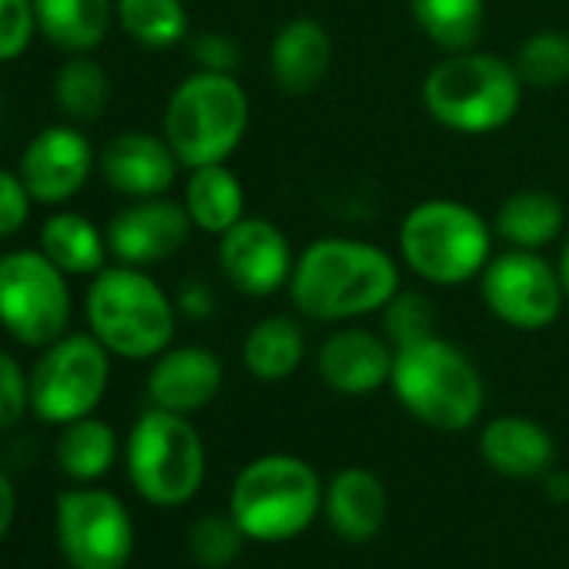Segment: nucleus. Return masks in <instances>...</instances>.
I'll list each match as a JSON object with an SVG mask.
<instances>
[{"mask_svg": "<svg viewBox=\"0 0 569 569\" xmlns=\"http://www.w3.org/2000/svg\"><path fill=\"white\" fill-rule=\"evenodd\" d=\"M426 41L442 54L472 51L486 31V0H409Z\"/></svg>", "mask_w": 569, "mask_h": 569, "instance_id": "27", "label": "nucleus"}, {"mask_svg": "<svg viewBox=\"0 0 569 569\" xmlns=\"http://www.w3.org/2000/svg\"><path fill=\"white\" fill-rule=\"evenodd\" d=\"M118 459V436L104 419L84 416L64 426L58 439V466L78 482H94L108 476Z\"/></svg>", "mask_w": 569, "mask_h": 569, "instance_id": "29", "label": "nucleus"}, {"mask_svg": "<svg viewBox=\"0 0 569 569\" xmlns=\"http://www.w3.org/2000/svg\"><path fill=\"white\" fill-rule=\"evenodd\" d=\"M382 316H386V339L392 342V349L436 336V306L422 292L399 289L392 302L382 309Z\"/></svg>", "mask_w": 569, "mask_h": 569, "instance_id": "32", "label": "nucleus"}, {"mask_svg": "<svg viewBox=\"0 0 569 569\" xmlns=\"http://www.w3.org/2000/svg\"><path fill=\"white\" fill-rule=\"evenodd\" d=\"M389 386L409 416L439 432H462L476 426L486 406L479 369L462 349L439 336L396 349Z\"/></svg>", "mask_w": 569, "mask_h": 569, "instance_id": "4", "label": "nucleus"}, {"mask_svg": "<svg viewBox=\"0 0 569 569\" xmlns=\"http://www.w3.org/2000/svg\"><path fill=\"white\" fill-rule=\"evenodd\" d=\"M482 459L509 479H536L552 469L556 442L552 436L526 416H499L486 422L479 436Z\"/></svg>", "mask_w": 569, "mask_h": 569, "instance_id": "20", "label": "nucleus"}, {"mask_svg": "<svg viewBox=\"0 0 569 569\" xmlns=\"http://www.w3.org/2000/svg\"><path fill=\"white\" fill-rule=\"evenodd\" d=\"M191 54L198 61V71H214V74H234L238 68V44L224 34H198L191 41Z\"/></svg>", "mask_w": 569, "mask_h": 569, "instance_id": "37", "label": "nucleus"}, {"mask_svg": "<svg viewBox=\"0 0 569 569\" xmlns=\"http://www.w3.org/2000/svg\"><path fill=\"white\" fill-rule=\"evenodd\" d=\"M31 409V376L14 352L0 349V432L18 426Z\"/></svg>", "mask_w": 569, "mask_h": 569, "instance_id": "35", "label": "nucleus"}, {"mask_svg": "<svg viewBox=\"0 0 569 569\" xmlns=\"http://www.w3.org/2000/svg\"><path fill=\"white\" fill-rule=\"evenodd\" d=\"M332 71V34L316 18H292L278 28L268 48V74L278 91L316 94Z\"/></svg>", "mask_w": 569, "mask_h": 569, "instance_id": "19", "label": "nucleus"}, {"mask_svg": "<svg viewBox=\"0 0 569 569\" xmlns=\"http://www.w3.org/2000/svg\"><path fill=\"white\" fill-rule=\"evenodd\" d=\"M542 482H546V496L552 499V502H569V472H546L542 476Z\"/></svg>", "mask_w": 569, "mask_h": 569, "instance_id": "40", "label": "nucleus"}, {"mask_svg": "<svg viewBox=\"0 0 569 569\" xmlns=\"http://www.w3.org/2000/svg\"><path fill=\"white\" fill-rule=\"evenodd\" d=\"M128 476L141 499L161 509L184 506L204 482V442L188 416L151 406L124 446Z\"/></svg>", "mask_w": 569, "mask_h": 569, "instance_id": "8", "label": "nucleus"}, {"mask_svg": "<svg viewBox=\"0 0 569 569\" xmlns=\"http://www.w3.org/2000/svg\"><path fill=\"white\" fill-rule=\"evenodd\" d=\"M58 542L74 569H124L134 526L114 492L71 489L58 496Z\"/></svg>", "mask_w": 569, "mask_h": 569, "instance_id": "12", "label": "nucleus"}, {"mask_svg": "<svg viewBox=\"0 0 569 569\" xmlns=\"http://www.w3.org/2000/svg\"><path fill=\"white\" fill-rule=\"evenodd\" d=\"M479 292L486 309L516 332L549 329L566 306L559 268L529 248H506L502 254H492L479 274Z\"/></svg>", "mask_w": 569, "mask_h": 569, "instance_id": "11", "label": "nucleus"}, {"mask_svg": "<svg viewBox=\"0 0 569 569\" xmlns=\"http://www.w3.org/2000/svg\"><path fill=\"white\" fill-rule=\"evenodd\" d=\"M559 278H562V289H566V299H569V241L562 244V254H559Z\"/></svg>", "mask_w": 569, "mask_h": 569, "instance_id": "41", "label": "nucleus"}, {"mask_svg": "<svg viewBox=\"0 0 569 569\" xmlns=\"http://www.w3.org/2000/svg\"><path fill=\"white\" fill-rule=\"evenodd\" d=\"M68 278H94L108 261V234L81 211H54L38 244Z\"/></svg>", "mask_w": 569, "mask_h": 569, "instance_id": "24", "label": "nucleus"}, {"mask_svg": "<svg viewBox=\"0 0 569 569\" xmlns=\"http://www.w3.org/2000/svg\"><path fill=\"white\" fill-rule=\"evenodd\" d=\"M88 332L118 359L148 362L174 342L178 309L161 284L134 264H104L84 296Z\"/></svg>", "mask_w": 569, "mask_h": 569, "instance_id": "2", "label": "nucleus"}, {"mask_svg": "<svg viewBox=\"0 0 569 569\" xmlns=\"http://www.w3.org/2000/svg\"><path fill=\"white\" fill-rule=\"evenodd\" d=\"M111 78L91 54H68L54 78V104L71 124H91L108 111Z\"/></svg>", "mask_w": 569, "mask_h": 569, "instance_id": "28", "label": "nucleus"}, {"mask_svg": "<svg viewBox=\"0 0 569 569\" xmlns=\"http://www.w3.org/2000/svg\"><path fill=\"white\" fill-rule=\"evenodd\" d=\"M218 264L238 296L268 299L289 289L296 271V251L274 221L244 214L221 234Z\"/></svg>", "mask_w": 569, "mask_h": 569, "instance_id": "13", "label": "nucleus"}, {"mask_svg": "<svg viewBox=\"0 0 569 569\" xmlns=\"http://www.w3.org/2000/svg\"><path fill=\"white\" fill-rule=\"evenodd\" d=\"M522 78L512 61L492 51L446 54L422 78L426 114L456 134H492L502 131L522 104Z\"/></svg>", "mask_w": 569, "mask_h": 569, "instance_id": "3", "label": "nucleus"}, {"mask_svg": "<svg viewBox=\"0 0 569 569\" xmlns=\"http://www.w3.org/2000/svg\"><path fill=\"white\" fill-rule=\"evenodd\" d=\"M251 101L234 74L194 71L164 104L161 134L178 154L181 168L221 164L244 141Z\"/></svg>", "mask_w": 569, "mask_h": 569, "instance_id": "6", "label": "nucleus"}, {"mask_svg": "<svg viewBox=\"0 0 569 569\" xmlns=\"http://www.w3.org/2000/svg\"><path fill=\"white\" fill-rule=\"evenodd\" d=\"M244 539L248 536L241 532V526L228 512V516H204V519H198L194 529H191V536H188V546H191V556L201 566L221 569V566H228V562L238 559Z\"/></svg>", "mask_w": 569, "mask_h": 569, "instance_id": "33", "label": "nucleus"}, {"mask_svg": "<svg viewBox=\"0 0 569 569\" xmlns=\"http://www.w3.org/2000/svg\"><path fill=\"white\" fill-rule=\"evenodd\" d=\"M566 211L556 194L539 191V188H522L512 191L492 218V231L509 244V248H529L542 251L562 234Z\"/></svg>", "mask_w": 569, "mask_h": 569, "instance_id": "25", "label": "nucleus"}, {"mask_svg": "<svg viewBox=\"0 0 569 569\" xmlns=\"http://www.w3.org/2000/svg\"><path fill=\"white\" fill-rule=\"evenodd\" d=\"M94 168H98L94 144L71 121L41 128L24 144L21 161H18V174L28 184L34 204H51V208L81 194Z\"/></svg>", "mask_w": 569, "mask_h": 569, "instance_id": "14", "label": "nucleus"}, {"mask_svg": "<svg viewBox=\"0 0 569 569\" xmlns=\"http://www.w3.org/2000/svg\"><path fill=\"white\" fill-rule=\"evenodd\" d=\"M241 359L258 382H284L306 359V332L292 316H268L244 336Z\"/></svg>", "mask_w": 569, "mask_h": 569, "instance_id": "26", "label": "nucleus"}, {"mask_svg": "<svg viewBox=\"0 0 569 569\" xmlns=\"http://www.w3.org/2000/svg\"><path fill=\"white\" fill-rule=\"evenodd\" d=\"M399 254L412 274L439 289L466 284L492 258V228L486 218L452 198L419 201L399 224Z\"/></svg>", "mask_w": 569, "mask_h": 569, "instance_id": "7", "label": "nucleus"}, {"mask_svg": "<svg viewBox=\"0 0 569 569\" xmlns=\"http://www.w3.org/2000/svg\"><path fill=\"white\" fill-rule=\"evenodd\" d=\"M191 228L194 224L188 208L161 194V198L128 201L121 211H114L104 234H108V251L121 264L151 268L174 258L188 244Z\"/></svg>", "mask_w": 569, "mask_h": 569, "instance_id": "15", "label": "nucleus"}, {"mask_svg": "<svg viewBox=\"0 0 569 569\" xmlns=\"http://www.w3.org/2000/svg\"><path fill=\"white\" fill-rule=\"evenodd\" d=\"M399 289V264L389 251L339 234L306 244L289 281L292 306L312 322H352L376 316Z\"/></svg>", "mask_w": 569, "mask_h": 569, "instance_id": "1", "label": "nucleus"}, {"mask_svg": "<svg viewBox=\"0 0 569 569\" xmlns=\"http://www.w3.org/2000/svg\"><path fill=\"white\" fill-rule=\"evenodd\" d=\"M14 512H18V492H14V482L0 472V542L8 539L11 532V522H14Z\"/></svg>", "mask_w": 569, "mask_h": 569, "instance_id": "39", "label": "nucleus"}, {"mask_svg": "<svg viewBox=\"0 0 569 569\" xmlns=\"http://www.w3.org/2000/svg\"><path fill=\"white\" fill-rule=\"evenodd\" d=\"M224 366L204 346H178L164 349L148 376V399L158 409L191 416L211 406L221 392Z\"/></svg>", "mask_w": 569, "mask_h": 569, "instance_id": "18", "label": "nucleus"}, {"mask_svg": "<svg viewBox=\"0 0 569 569\" xmlns=\"http://www.w3.org/2000/svg\"><path fill=\"white\" fill-rule=\"evenodd\" d=\"M386 486L372 469L349 466L339 469L326 489V512L332 529L349 542L372 539L386 522Z\"/></svg>", "mask_w": 569, "mask_h": 569, "instance_id": "21", "label": "nucleus"}, {"mask_svg": "<svg viewBox=\"0 0 569 569\" xmlns=\"http://www.w3.org/2000/svg\"><path fill=\"white\" fill-rule=\"evenodd\" d=\"M526 88L556 91L569 84V34L562 31H536L529 34L512 58Z\"/></svg>", "mask_w": 569, "mask_h": 569, "instance_id": "31", "label": "nucleus"}, {"mask_svg": "<svg viewBox=\"0 0 569 569\" xmlns=\"http://www.w3.org/2000/svg\"><path fill=\"white\" fill-rule=\"evenodd\" d=\"M111 382V352L91 332H64L31 369V412L51 426L94 416Z\"/></svg>", "mask_w": 569, "mask_h": 569, "instance_id": "10", "label": "nucleus"}, {"mask_svg": "<svg viewBox=\"0 0 569 569\" xmlns=\"http://www.w3.org/2000/svg\"><path fill=\"white\" fill-rule=\"evenodd\" d=\"M326 506L319 472L299 456H261L248 462L231 486L228 512L254 542H284L302 536Z\"/></svg>", "mask_w": 569, "mask_h": 569, "instance_id": "5", "label": "nucleus"}, {"mask_svg": "<svg viewBox=\"0 0 569 569\" xmlns=\"http://www.w3.org/2000/svg\"><path fill=\"white\" fill-rule=\"evenodd\" d=\"M178 306L188 312V316H208L211 309H214V299H211V292L204 289L201 281H191V284H184L181 289V299H178Z\"/></svg>", "mask_w": 569, "mask_h": 569, "instance_id": "38", "label": "nucleus"}, {"mask_svg": "<svg viewBox=\"0 0 569 569\" xmlns=\"http://www.w3.org/2000/svg\"><path fill=\"white\" fill-rule=\"evenodd\" d=\"M396 349L379 332L349 326L336 329L316 356L319 379L339 396H369L392 379Z\"/></svg>", "mask_w": 569, "mask_h": 569, "instance_id": "17", "label": "nucleus"}, {"mask_svg": "<svg viewBox=\"0 0 569 569\" xmlns=\"http://www.w3.org/2000/svg\"><path fill=\"white\" fill-rule=\"evenodd\" d=\"M38 34L64 54L98 51L114 21V0H34Z\"/></svg>", "mask_w": 569, "mask_h": 569, "instance_id": "22", "label": "nucleus"}, {"mask_svg": "<svg viewBox=\"0 0 569 569\" xmlns=\"http://www.w3.org/2000/svg\"><path fill=\"white\" fill-rule=\"evenodd\" d=\"M34 198L18 171L0 168V238L18 234L31 218Z\"/></svg>", "mask_w": 569, "mask_h": 569, "instance_id": "36", "label": "nucleus"}, {"mask_svg": "<svg viewBox=\"0 0 569 569\" xmlns=\"http://www.w3.org/2000/svg\"><path fill=\"white\" fill-rule=\"evenodd\" d=\"M178 154L171 151L164 134L151 131H121L98 154V171L104 184L128 201L161 198L178 181Z\"/></svg>", "mask_w": 569, "mask_h": 569, "instance_id": "16", "label": "nucleus"}, {"mask_svg": "<svg viewBox=\"0 0 569 569\" xmlns=\"http://www.w3.org/2000/svg\"><path fill=\"white\" fill-rule=\"evenodd\" d=\"M71 278L41 251L0 254V329L28 349H48L71 326Z\"/></svg>", "mask_w": 569, "mask_h": 569, "instance_id": "9", "label": "nucleus"}, {"mask_svg": "<svg viewBox=\"0 0 569 569\" xmlns=\"http://www.w3.org/2000/svg\"><path fill=\"white\" fill-rule=\"evenodd\" d=\"M34 34H38L34 0H0V64L21 61Z\"/></svg>", "mask_w": 569, "mask_h": 569, "instance_id": "34", "label": "nucleus"}, {"mask_svg": "<svg viewBox=\"0 0 569 569\" xmlns=\"http://www.w3.org/2000/svg\"><path fill=\"white\" fill-rule=\"evenodd\" d=\"M118 28L148 51H168L191 31L181 0H114Z\"/></svg>", "mask_w": 569, "mask_h": 569, "instance_id": "30", "label": "nucleus"}, {"mask_svg": "<svg viewBox=\"0 0 569 569\" xmlns=\"http://www.w3.org/2000/svg\"><path fill=\"white\" fill-rule=\"evenodd\" d=\"M181 204L188 208L191 224L198 231L221 238L231 224H238L244 218V188L224 161L188 168Z\"/></svg>", "mask_w": 569, "mask_h": 569, "instance_id": "23", "label": "nucleus"}]
</instances>
